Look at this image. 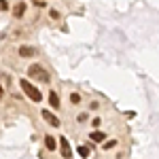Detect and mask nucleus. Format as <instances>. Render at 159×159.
I'll return each instance as SVG.
<instances>
[{
    "label": "nucleus",
    "instance_id": "nucleus-1",
    "mask_svg": "<svg viewBox=\"0 0 159 159\" xmlns=\"http://www.w3.org/2000/svg\"><path fill=\"white\" fill-rule=\"evenodd\" d=\"M19 85H21V89L25 91V96H28L30 100H34V102H40V100H43V93H40V91H38V89L32 85L28 79H21V81H19Z\"/></svg>",
    "mask_w": 159,
    "mask_h": 159
},
{
    "label": "nucleus",
    "instance_id": "nucleus-2",
    "mask_svg": "<svg viewBox=\"0 0 159 159\" xmlns=\"http://www.w3.org/2000/svg\"><path fill=\"white\" fill-rule=\"evenodd\" d=\"M28 74H30L32 79H36V81L49 83V74H47V70H45V68H40V66H36V64H32V66L28 68Z\"/></svg>",
    "mask_w": 159,
    "mask_h": 159
},
{
    "label": "nucleus",
    "instance_id": "nucleus-3",
    "mask_svg": "<svg viewBox=\"0 0 159 159\" xmlns=\"http://www.w3.org/2000/svg\"><path fill=\"white\" fill-rule=\"evenodd\" d=\"M60 147H61V155H64V159H70L72 157V148H70V142L61 136L60 138Z\"/></svg>",
    "mask_w": 159,
    "mask_h": 159
},
{
    "label": "nucleus",
    "instance_id": "nucleus-4",
    "mask_svg": "<svg viewBox=\"0 0 159 159\" xmlns=\"http://www.w3.org/2000/svg\"><path fill=\"white\" fill-rule=\"evenodd\" d=\"M40 115H43V119H45V121L49 123V125H53V127H57V125H60V119H57V117H55V115H53V112H51V110H43V112H40Z\"/></svg>",
    "mask_w": 159,
    "mask_h": 159
},
{
    "label": "nucleus",
    "instance_id": "nucleus-5",
    "mask_svg": "<svg viewBox=\"0 0 159 159\" xmlns=\"http://www.w3.org/2000/svg\"><path fill=\"white\" fill-rule=\"evenodd\" d=\"M36 49L34 47H19V57H34Z\"/></svg>",
    "mask_w": 159,
    "mask_h": 159
},
{
    "label": "nucleus",
    "instance_id": "nucleus-6",
    "mask_svg": "<svg viewBox=\"0 0 159 159\" xmlns=\"http://www.w3.org/2000/svg\"><path fill=\"white\" fill-rule=\"evenodd\" d=\"M57 142H60V140H55L53 136H45V147L49 148V151H55V147H57Z\"/></svg>",
    "mask_w": 159,
    "mask_h": 159
},
{
    "label": "nucleus",
    "instance_id": "nucleus-7",
    "mask_svg": "<svg viewBox=\"0 0 159 159\" xmlns=\"http://www.w3.org/2000/svg\"><path fill=\"white\" fill-rule=\"evenodd\" d=\"M24 13H25V4H24V2L15 4V9H13V15H15V17H21Z\"/></svg>",
    "mask_w": 159,
    "mask_h": 159
},
{
    "label": "nucleus",
    "instance_id": "nucleus-8",
    "mask_svg": "<svg viewBox=\"0 0 159 159\" xmlns=\"http://www.w3.org/2000/svg\"><path fill=\"white\" fill-rule=\"evenodd\" d=\"M49 104L53 106V108H60V98H57L55 91H51V93H49Z\"/></svg>",
    "mask_w": 159,
    "mask_h": 159
},
{
    "label": "nucleus",
    "instance_id": "nucleus-9",
    "mask_svg": "<svg viewBox=\"0 0 159 159\" xmlns=\"http://www.w3.org/2000/svg\"><path fill=\"white\" fill-rule=\"evenodd\" d=\"M89 138H91L93 142H104V134H102V132H91Z\"/></svg>",
    "mask_w": 159,
    "mask_h": 159
},
{
    "label": "nucleus",
    "instance_id": "nucleus-10",
    "mask_svg": "<svg viewBox=\"0 0 159 159\" xmlns=\"http://www.w3.org/2000/svg\"><path fill=\"white\" fill-rule=\"evenodd\" d=\"M89 153H91V151L87 147H79V155H81V157H89Z\"/></svg>",
    "mask_w": 159,
    "mask_h": 159
},
{
    "label": "nucleus",
    "instance_id": "nucleus-11",
    "mask_svg": "<svg viewBox=\"0 0 159 159\" xmlns=\"http://www.w3.org/2000/svg\"><path fill=\"white\" fill-rule=\"evenodd\" d=\"M70 102H72V104H79V102H81V96H79V93H72V96H70Z\"/></svg>",
    "mask_w": 159,
    "mask_h": 159
},
{
    "label": "nucleus",
    "instance_id": "nucleus-12",
    "mask_svg": "<svg viewBox=\"0 0 159 159\" xmlns=\"http://www.w3.org/2000/svg\"><path fill=\"white\" fill-rule=\"evenodd\" d=\"M115 144H117V142H115V140H108V142H106V144H104V148H112V147H115Z\"/></svg>",
    "mask_w": 159,
    "mask_h": 159
},
{
    "label": "nucleus",
    "instance_id": "nucleus-13",
    "mask_svg": "<svg viewBox=\"0 0 159 159\" xmlns=\"http://www.w3.org/2000/svg\"><path fill=\"white\" fill-rule=\"evenodd\" d=\"M0 9H2V11H7V9H9V7H7V0H0Z\"/></svg>",
    "mask_w": 159,
    "mask_h": 159
},
{
    "label": "nucleus",
    "instance_id": "nucleus-14",
    "mask_svg": "<svg viewBox=\"0 0 159 159\" xmlns=\"http://www.w3.org/2000/svg\"><path fill=\"white\" fill-rule=\"evenodd\" d=\"M0 100H2V85H0Z\"/></svg>",
    "mask_w": 159,
    "mask_h": 159
}]
</instances>
